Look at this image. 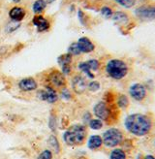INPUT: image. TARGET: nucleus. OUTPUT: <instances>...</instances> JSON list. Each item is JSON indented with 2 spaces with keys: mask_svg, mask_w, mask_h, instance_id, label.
<instances>
[{
  "mask_svg": "<svg viewBox=\"0 0 155 159\" xmlns=\"http://www.w3.org/2000/svg\"><path fill=\"white\" fill-rule=\"evenodd\" d=\"M124 126L126 130L134 136L144 137L150 132L152 128V121L151 118L146 115L136 113L129 115L125 118Z\"/></svg>",
  "mask_w": 155,
  "mask_h": 159,
  "instance_id": "obj_1",
  "label": "nucleus"
},
{
  "mask_svg": "<svg viewBox=\"0 0 155 159\" xmlns=\"http://www.w3.org/2000/svg\"><path fill=\"white\" fill-rule=\"evenodd\" d=\"M87 135L86 127L83 124H74L71 125L64 132L63 141L68 146H80L84 142Z\"/></svg>",
  "mask_w": 155,
  "mask_h": 159,
  "instance_id": "obj_2",
  "label": "nucleus"
},
{
  "mask_svg": "<svg viewBox=\"0 0 155 159\" xmlns=\"http://www.w3.org/2000/svg\"><path fill=\"white\" fill-rule=\"evenodd\" d=\"M105 71L107 75L113 80L120 81V80L124 79L127 76L129 68L125 61L117 58H113L107 62Z\"/></svg>",
  "mask_w": 155,
  "mask_h": 159,
  "instance_id": "obj_3",
  "label": "nucleus"
},
{
  "mask_svg": "<svg viewBox=\"0 0 155 159\" xmlns=\"http://www.w3.org/2000/svg\"><path fill=\"white\" fill-rule=\"evenodd\" d=\"M103 145L107 148H116L123 141V134L118 128H108L103 133Z\"/></svg>",
  "mask_w": 155,
  "mask_h": 159,
  "instance_id": "obj_4",
  "label": "nucleus"
},
{
  "mask_svg": "<svg viewBox=\"0 0 155 159\" xmlns=\"http://www.w3.org/2000/svg\"><path fill=\"white\" fill-rule=\"evenodd\" d=\"M135 16L143 21H150L155 20V5L145 4L138 7L135 10Z\"/></svg>",
  "mask_w": 155,
  "mask_h": 159,
  "instance_id": "obj_5",
  "label": "nucleus"
},
{
  "mask_svg": "<svg viewBox=\"0 0 155 159\" xmlns=\"http://www.w3.org/2000/svg\"><path fill=\"white\" fill-rule=\"evenodd\" d=\"M129 95L134 100L142 102L146 97V89L143 84L135 83L129 87Z\"/></svg>",
  "mask_w": 155,
  "mask_h": 159,
  "instance_id": "obj_6",
  "label": "nucleus"
},
{
  "mask_svg": "<svg viewBox=\"0 0 155 159\" xmlns=\"http://www.w3.org/2000/svg\"><path fill=\"white\" fill-rule=\"evenodd\" d=\"M93 114L101 120H107L111 116V110L106 102L101 101L93 107Z\"/></svg>",
  "mask_w": 155,
  "mask_h": 159,
  "instance_id": "obj_7",
  "label": "nucleus"
},
{
  "mask_svg": "<svg viewBox=\"0 0 155 159\" xmlns=\"http://www.w3.org/2000/svg\"><path fill=\"white\" fill-rule=\"evenodd\" d=\"M48 80L52 86L58 87V89L59 87H64L66 84L65 76L62 74L61 71H58V70H53L52 72H51Z\"/></svg>",
  "mask_w": 155,
  "mask_h": 159,
  "instance_id": "obj_8",
  "label": "nucleus"
},
{
  "mask_svg": "<svg viewBox=\"0 0 155 159\" xmlns=\"http://www.w3.org/2000/svg\"><path fill=\"white\" fill-rule=\"evenodd\" d=\"M72 89L77 94H82L87 89V83L84 77L77 75L72 79Z\"/></svg>",
  "mask_w": 155,
  "mask_h": 159,
  "instance_id": "obj_9",
  "label": "nucleus"
},
{
  "mask_svg": "<svg viewBox=\"0 0 155 159\" xmlns=\"http://www.w3.org/2000/svg\"><path fill=\"white\" fill-rule=\"evenodd\" d=\"M19 89L24 92H29V91H33L36 90L38 87V84L36 82V80L33 78H24L20 80L18 84Z\"/></svg>",
  "mask_w": 155,
  "mask_h": 159,
  "instance_id": "obj_10",
  "label": "nucleus"
},
{
  "mask_svg": "<svg viewBox=\"0 0 155 159\" xmlns=\"http://www.w3.org/2000/svg\"><path fill=\"white\" fill-rule=\"evenodd\" d=\"M78 45L82 52V53H89L95 50V45L87 37H81L78 40Z\"/></svg>",
  "mask_w": 155,
  "mask_h": 159,
  "instance_id": "obj_11",
  "label": "nucleus"
},
{
  "mask_svg": "<svg viewBox=\"0 0 155 159\" xmlns=\"http://www.w3.org/2000/svg\"><path fill=\"white\" fill-rule=\"evenodd\" d=\"M32 22L35 25V27L37 28L38 32H44V31H46L51 26L50 21L46 18L42 17V16H35L32 20Z\"/></svg>",
  "mask_w": 155,
  "mask_h": 159,
  "instance_id": "obj_12",
  "label": "nucleus"
},
{
  "mask_svg": "<svg viewBox=\"0 0 155 159\" xmlns=\"http://www.w3.org/2000/svg\"><path fill=\"white\" fill-rule=\"evenodd\" d=\"M25 15H26L25 10L23 9V8L18 7V6L13 7L9 12L10 19L14 21H19V22H20L23 19L25 18Z\"/></svg>",
  "mask_w": 155,
  "mask_h": 159,
  "instance_id": "obj_13",
  "label": "nucleus"
},
{
  "mask_svg": "<svg viewBox=\"0 0 155 159\" xmlns=\"http://www.w3.org/2000/svg\"><path fill=\"white\" fill-rule=\"evenodd\" d=\"M103 145V140L102 137L99 136V135H92L88 138L87 141V147L91 150H96L100 148Z\"/></svg>",
  "mask_w": 155,
  "mask_h": 159,
  "instance_id": "obj_14",
  "label": "nucleus"
},
{
  "mask_svg": "<svg viewBox=\"0 0 155 159\" xmlns=\"http://www.w3.org/2000/svg\"><path fill=\"white\" fill-rule=\"evenodd\" d=\"M44 89L46 91V102L50 103V104H53L58 100V94L53 87H51V85H46L45 86Z\"/></svg>",
  "mask_w": 155,
  "mask_h": 159,
  "instance_id": "obj_15",
  "label": "nucleus"
},
{
  "mask_svg": "<svg viewBox=\"0 0 155 159\" xmlns=\"http://www.w3.org/2000/svg\"><path fill=\"white\" fill-rule=\"evenodd\" d=\"M115 23L117 25H127V22L129 21V17L126 13L124 12H113L112 18H111Z\"/></svg>",
  "mask_w": 155,
  "mask_h": 159,
  "instance_id": "obj_16",
  "label": "nucleus"
},
{
  "mask_svg": "<svg viewBox=\"0 0 155 159\" xmlns=\"http://www.w3.org/2000/svg\"><path fill=\"white\" fill-rule=\"evenodd\" d=\"M48 145L49 147L51 148V150L53 152L58 153L60 152V145H59V142L57 140V138L54 136V135H51L48 139Z\"/></svg>",
  "mask_w": 155,
  "mask_h": 159,
  "instance_id": "obj_17",
  "label": "nucleus"
},
{
  "mask_svg": "<svg viewBox=\"0 0 155 159\" xmlns=\"http://www.w3.org/2000/svg\"><path fill=\"white\" fill-rule=\"evenodd\" d=\"M110 159H127V155L122 148H115L110 153Z\"/></svg>",
  "mask_w": 155,
  "mask_h": 159,
  "instance_id": "obj_18",
  "label": "nucleus"
},
{
  "mask_svg": "<svg viewBox=\"0 0 155 159\" xmlns=\"http://www.w3.org/2000/svg\"><path fill=\"white\" fill-rule=\"evenodd\" d=\"M46 7V0H36V1L33 3L32 10H33L34 14H41L45 11Z\"/></svg>",
  "mask_w": 155,
  "mask_h": 159,
  "instance_id": "obj_19",
  "label": "nucleus"
},
{
  "mask_svg": "<svg viewBox=\"0 0 155 159\" xmlns=\"http://www.w3.org/2000/svg\"><path fill=\"white\" fill-rule=\"evenodd\" d=\"M72 60H73V57L70 53H68V52L59 55L58 58H57V62H58V64L60 65V67L63 66V65L71 64Z\"/></svg>",
  "mask_w": 155,
  "mask_h": 159,
  "instance_id": "obj_20",
  "label": "nucleus"
},
{
  "mask_svg": "<svg viewBox=\"0 0 155 159\" xmlns=\"http://www.w3.org/2000/svg\"><path fill=\"white\" fill-rule=\"evenodd\" d=\"M116 104H117V106L120 109L125 110L129 106V99H128V97L126 96V95L120 94V95H118L117 100H116Z\"/></svg>",
  "mask_w": 155,
  "mask_h": 159,
  "instance_id": "obj_21",
  "label": "nucleus"
},
{
  "mask_svg": "<svg viewBox=\"0 0 155 159\" xmlns=\"http://www.w3.org/2000/svg\"><path fill=\"white\" fill-rule=\"evenodd\" d=\"M79 70L82 71V72H83L85 75H86L88 78L90 79H94V74H93L91 72V70L89 69L88 65L86 64V61H83V62H81L80 64H79Z\"/></svg>",
  "mask_w": 155,
  "mask_h": 159,
  "instance_id": "obj_22",
  "label": "nucleus"
},
{
  "mask_svg": "<svg viewBox=\"0 0 155 159\" xmlns=\"http://www.w3.org/2000/svg\"><path fill=\"white\" fill-rule=\"evenodd\" d=\"M88 126L92 130H100L103 127V120H101L99 118L91 119L88 122Z\"/></svg>",
  "mask_w": 155,
  "mask_h": 159,
  "instance_id": "obj_23",
  "label": "nucleus"
},
{
  "mask_svg": "<svg viewBox=\"0 0 155 159\" xmlns=\"http://www.w3.org/2000/svg\"><path fill=\"white\" fill-rule=\"evenodd\" d=\"M114 1L121 7L126 8V9H130V8L134 7L137 3V0H114Z\"/></svg>",
  "mask_w": 155,
  "mask_h": 159,
  "instance_id": "obj_24",
  "label": "nucleus"
},
{
  "mask_svg": "<svg viewBox=\"0 0 155 159\" xmlns=\"http://www.w3.org/2000/svg\"><path fill=\"white\" fill-rule=\"evenodd\" d=\"M68 53H70L73 57V55H80L82 53L80 48H79V45L78 43H72L68 47Z\"/></svg>",
  "mask_w": 155,
  "mask_h": 159,
  "instance_id": "obj_25",
  "label": "nucleus"
},
{
  "mask_svg": "<svg viewBox=\"0 0 155 159\" xmlns=\"http://www.w3.org/2000/svg\"><path fill=\"white\" fill-rule=\"evenodd\" d=\"M20 23L19 21H14V20H12L11 22H9L6 25L5 30H6V32H8V33H13L14 31H16L18 28H20Z\"/></svg>",
  "mask_w": 155,
  "mask_h": 159,
  "instance_id": "obj_26",
  "label": "nucleus"
},
{
  "mask_svg": "<svg viewBox=\"0 0 155 159\" xmlns=\"http://www.w3.org/2000/svg\"><path fill=\"white\" fill-rule=\"evenodd\" d=\"M113 14V12L112 10V8L108 7V6H104V7L101 8V15H102L103 17H105L106 19L112 18Z\"/></svg>",
  "mask_w": 155,
  "mask_h": 159,
  "instance_id": "obj_27",
  "label": "nucleus"
},
{
  "mask_svg": "<svg viewBox=\"0 0 155 159\" xmlns=\"http://www.w3.org/2000/svg\"><path fill=\"white\" fill-rule=\"evenodd\" d=\"M86 64L91 71H97L100 67V62L97 59H89L86 61Z\"/></svg>",
  "mask_w": 155,
  "mask_h": 159,
  "instance_id": "obj_28",
  "label": "nucleus"
},
{
  "mask_svg": "<svg viewBox=\"0 0 155 159\" xmlns=\"http://www.w3.org/2000/svg\"><path fill=\"white\" fill-rule=\"evenodd\" d=\"M87 89L91 91V92H96L101 89V84L98 81H91L88 84H87Z\"/></svg>",
  "mask_w": 155,
  "mask_h": 159,
  "instance_id": "obj_29",
  "label": "nucleus"
},
{
  "mask_svg": "<svg viewBox=\"0 0 155 159\" xmlns=\"http://www.w3.org/2000/svg\"><path fill=\"white\" fill-rule=\"evenodd\" d=\"M37 159H52V152L50 149H46L38 155Z\"/></svg>",
  "mask_w": 155,
  "mask_h": 159,
  "instance_id": "obj_30",
  "label": "nucleus"
},
{
  "mask_svg": "<svg viewBox=\"0 0 155 159\" xmlns=\"http://www.w3.org/2000/svg\"><path fill=\"white\" fill-rule=\"evenodd\" d=\"M61 97L63 98L65 101H68L71 99V92H70V90L67 89V87L64 86V89L61 90Z\"/></svg>",
  "mask_w": 155,
  "mask_h": 159,
  "instance_id": "obj_31",
  "label": "nucleus"
},
{
  "mask_svg": "<svg viewBox=\"0 0 155 159\" xmlns=\"http://www.w3.org/2000/svg\"><path fill=\"white\" fill-rule=\"evenodd\" d=\"M61 72L64 76L70 75V73H71V64H67V65L61 66Z\"/></svg>",
  "mask_w": 155,
  "mask_h": 159,
  "instance_id": "obj_32",
  "label": "nucleus"
},
{
  "mask_svg": "<svg viewBox=\"0 0 155 159\" xmlns=\"http://www.w3.org/2000/svg\"><path fill=\"white\" fill-rule=\"evenodd\" d=\"M49 125H50V128L51 130H55V127H56V124H55V117L53 116H51L50 117V122H49Z\"/></svg>",
  "mask_w": 155,
  "mask_h": 159,
  "instance_id": "obj_33",
  "label": "nucleus"
},
{
  "mask_svg": "<svg viewBox=\"0 0 155 159\" xmlns=\"http://www.w3.org/2000/svg\"><path fill=\"white\" fill-rule=\"evenodd\" d=\"M83 117H84V118H83V120H84L85 122H89V121L91 120V119H92V118H91V115H90L89 113H86V114H85V115L83 116Z\"/></svg>",
  "mask_w": 155,
  "mask_h": 159,
  "instance_id": "obj_34",
  "label": "nucleus"
},
{
  "mask_svg": "<svg viewBox=\"0 0 155 159\" xmlns=\"http://www.w3.org/2000/svg\"><path fill=\"white\" fill-rule=\"evenodd\" d=\"M144 159H155V157L153 155H151V154H147V155L144 156Z\"/></svg>",
  "mask_w": 155,
  "mask_h": 159,
  "instance_id": "obj_35",
  "label": "nucleus"
},
{
  "mask_svg": "<svg viewBox=\"0 0 155 159\" xmlns=\"http://www.w3.org/2000/svg\"><path fill=\"white\" fill-rule=\"evenodd\" d=\"M55 0H46V4H51V3H53Z\"/></svg>",
  "mask_w": 155,
  "mask_h": 159,
  "instance_id": "obj_36",
  "label": "nucleus"
},
{
  "mask_svg": "<svg viewBox=\"0 0 155 159\" xmlns=\"http://www.w3.org/2000/svg\"><path fill=\"white\" fill-rule=\"evenodd\" d=\"M12 1L14 2V3H20L21 0H12Z\"/></svg>",
  "mask_w": 155,
  "mask_h": 159,
  "instance_id": "obj_37",
  "label": "nucleus"
}]
</instances>
